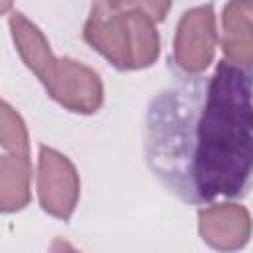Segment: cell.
Returning <instances> with one entry per match:
<instances>
[{
  "label": "cell",
  "mask_w": 253,
  "mask_h": 253,
  "mask_svg": "<svg viewBox=\"0 0 253 253\" xmlns=\"http://www.w3.org/2000/svg\"><path fill=\"white\" fill-rule=\"evenodd\" d=\"M198 231L204 243L219 251H235L247 245L253 221L249 211L233 202L215 204L200 210Z\"/></svg>",
  "instance_id": "obj_6"
},
{
  "label": "cell",
  "mask_w": 253,
  "mask_h": 253,
  "mask_svg": "<svg viewBox=\"0 0 253 253\" xmlns=\"http://www.w3.org/2000/svg\"><path fill=\"white\" fill-rule=\"evenodd\" d=\"M32 160L30 154H4L0 158V208L4 213L24 210L30 200Z\"/></svg>",
  "instance_id": "obj_8"
},
{
  "label": "cell",
  "mask_w": 253,
  "mask_h": 253,
  "mask_svg": "<svg viewBox=\"0 0 253 253\" xmlns=\"http://www.w3.org/2000/svg\"><path fill=\"white\" fill-rule=\"evenodd\" d=\"M215 43L217 30L211 4L184 12L174 38V59L178 67L192 75L204 73L213 61Z\"/></svg>",
  "instance_id": "obj_5"
},
{
  "label": "cell",
  "mask_w": 253,
  "mask_h": 253,
  "mask_svg": "<svg viewBox=\"0 0 253 253\" xmlns=\"http://www.w3.org/2000/svg\"><path fill=\"white\" fill-rule=\"evenodd\" d=\"M117 10H136L154 22H162L170 10L172 0H107Z\"/></svg>",
  "instance_id": "obj_10"
},
{
  "label": "cell",
  "mask_w": 253,
  "mask_h": 253,
  "mask_svg": "<svg viewBox=\"0 0 253 253\" xmlns=\"http://www.w3.org/2000/svg\"><path fill=\"white\" fill-rule=\"evenodd\" d=\"M152 172L178 198L206 204L253 186V65L219 61L152 99L146 117Z\"/></svg>",
  "instance_id": "obj_1"
},
{
  "label": "cell",
  "mask_w": 253,
  "mask_h": 253,
  "mask_svg": "<svg viewBox=\"0 0 253 253\" xmlns=\"http://www.w3.org/2000/svg\"><path fill=\"white\" fill-rule=\"evenodd\" d=\"M0 140L2 148L10 154H30L28 128L22 117L6 101L0 105Z\"/></svg>",
  "instance_id": "obj_9"
},
{
  "label": "cell",
  "mask_w": 253,
  "mask_h": 253,
  "mask_svg": "<svg viewBox=\"0 0 253 253\" xmlns=\"http://www.w3.org/2000/svg\"><path fill=\"white\" fill-rule=\"evenodd\" d=\"M237 2H239V6L253 18V0H237Z\"/></svg>",
  "instance_id": "obj_11"
},
{
  "label": "cell",
  "mask_w": 253,
  "mask_h": 253,
  "mask_svg": "<svg viewBox=\"0 0 253 253\" xmlns=\"http://www.w3.org/2000/svg\"><path fill=\"white\" fill-rule=\"evenodd\" d=\"M81 182L75 166L61 152L42 146L38 156V200L45 213L67 221L79 202Z\"/></svg>",
  "instance_id": "obj_4"
},
{
  "label": "cell",
  "mask_w": 253,
  "mask_h": 253,
  "mask_svg": "<svg viewBox=\"0 0 253 253\" xmlns=\"http://www.w3.org/2000/svg\"><path fill=\"white\" fill-rule=\"evenodd\" d=\"M49 97L71 113L93 115L103 105V83L97 71L71 59L51 57L36 75Z\"/></svg>",
  "instance_id": "obj_3"
},
{
  "label": "cell",
  "mask_w": 253,
  "mask_h": 253,
  "mask_svg": "<svg viewBox=\"0 0 253 253\" xmlns=\"http://www.w3.org/2000/svg\"><path fill=\"white\" fill-rule=\"evenodd\" d=\"M154 24L142 12L117 10L107 0H93L83 38L117 69H144L160 55V36Z\"/></svg>",
  "instance_id": "obj_2"
},
{
  "label": "cell",
  "mask_w": 253,
  "mask_h": 253,
  "mask_svg": "<svg viewBox=\"0 0 253 253\" xmlns=\"http://www.w3.org/2000/svg\"><path fill=\"white\" fill-rule=\"evenodd\" d=\"M221 24V47L225 59L243 67L253 65V18L239 6L237 0H229L223 8Z\"/></svg>",
  "instance_id": "obj_7"
},
{
  "label": "cell",
  "mask_w": 253,
  "mask_h": 253,
  "mask_svg": "<svg viewBox=\"0 0 253 253\" xmlns=\"http://www.w3.org/2000/svg\"><path fill=\"white\" fill-rule=\"evenodd\" d=\"M10 4H12V0H2V12H8Z\"/></svg>",
  "instance_id": "obj_12"
}]
</instances>
